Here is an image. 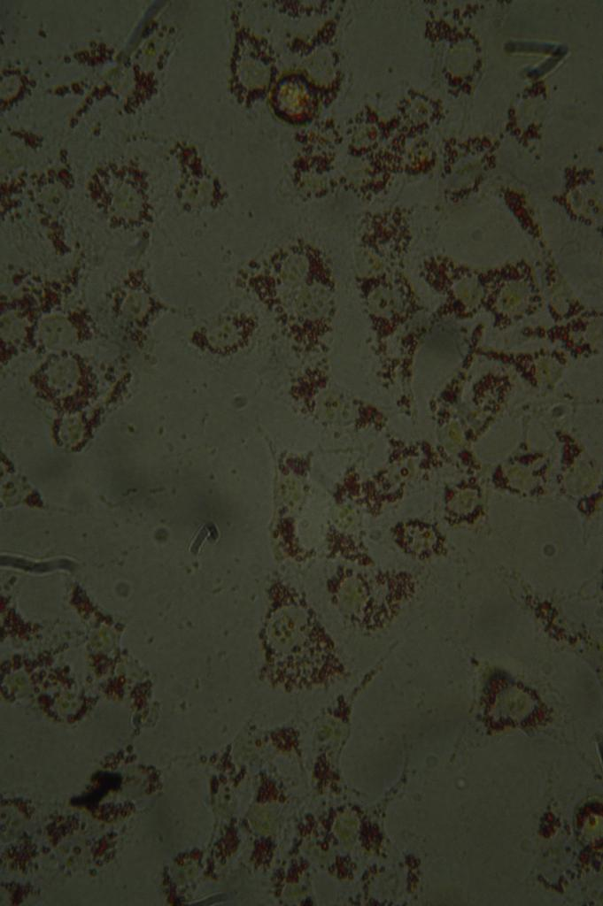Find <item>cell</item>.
I'll return each instance as SVG.
<instances>
[{
  "mask_svg": "<svg viewBox=\"0 0 603 906\" xmlns=\"http://www.w3.org/2000/svg\"><path fill=\"white\" fill-rule=\"evenodd\" d=\"M264 651L261 675L285 690L323 687L345 674L335 644L305 599L275 583L260 633Z\"/></svg>",
  "mask_w": 603,
  "mask_h": 906,
  "instance_id": "1",
  "label": "cell"
},
{
  "mask_svg": "<svg viewBox=\"0 0 603 906\" xmlns=\"http://www.w3.org/2000/svg\"><path fill=\"white\" fill-rule=\"evenodd\" d=\"M333 585L336 598L350 620L360 628L376 630L385 626L413 589L403 574L367 576L345 571Z\"/></svg>",
  "mask_w": 603,
  "mask_h": 906,
  "instance_id": "2",
  "label": "cell"
}]
</instances>
